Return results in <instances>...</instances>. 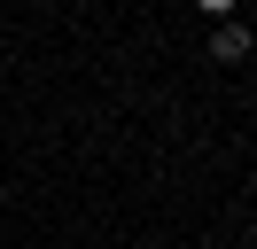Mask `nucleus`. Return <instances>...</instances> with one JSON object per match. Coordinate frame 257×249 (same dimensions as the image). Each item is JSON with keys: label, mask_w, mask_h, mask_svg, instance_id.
I'll use <instances>...</instances> for the list:
<instances>
[{"label": "nucleus", "mask_w": 257, "mask_h": 249, "mask_svg": "<svg viewBox=\"0 0 257 249\" xmlns=\"http://www.w3.org/2000/svg\"><path fill=\"white\" fill-rule=\"evenodd\" d=\"M195 8H210V16H218V24H226V16H234L241 0H195Z\"/></svg>", "instance_id": "f03ea898"}, {"label": "nucleus", "mask_w": 257, "mask_h": 249, "mask_svg": "<svg viewBox=\"0 0 257 249\" xmlns=\"http://www.w3.org/2000/svg\"><path fill=\"white\" fill-rule=\"evenodd\" d=\"M210 55H218V62H241V55H249V24H234V16H226V24L210 31Z\"/></svg>", "instance_id": "f257e3e1"}]
</instances>
